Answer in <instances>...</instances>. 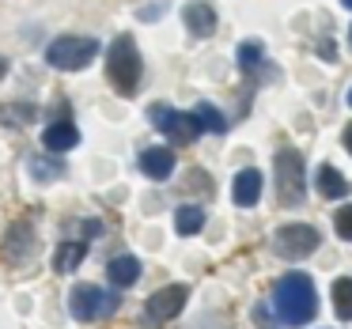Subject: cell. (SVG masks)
I'll return each mask as SVG.
<instances>
[{
    "mask_svg": "<svg viewBox=\"0 0 352 329\" xmlns=\"http://www.w3.org/2000/svg\"><path fill=\"white\" fill-rule=\"evenodd\" d=\"M276 197H280V205H299L303 201V155L296 148L276 152Z\"/></svg>",
    "mask_w": 352,
    "mask_h": 329,
    "instance_id": "obj_4",
    "label": "cell"
},
{
    "mask_svg": "<svg viewBox=\"0 0 352 329\" xmlns=\"http://www.w3.org/2000/svg\"><path fill=\"white\" fill-rule=\"evenodd\" d=\"M4 72H8V61H4V57H0V80H4Z\"/></svg>",
    "mask_w": 352,
    "mask_h": 329,
    "instance_id": "obj_23",
    "label": "cell"
},
{
    "mask_svg": "<svg viewBox=\"0 0 352 329\" xmlns=\"http://www.w3.org/2000/svg\"><path fill=\"white\" fill-rule=\"evenodd\" d=\"M99 57V42L95 38H80V34H61L57 42H50L46 61L61 72H80Z\"/></svg>",
    "mask_w": 352,
    "mask_h": 329,
    "instance_id": "obj_3",
    "label": "cell"
},
{
    "mask_svg": "<svg viewBox=\"0 0 352 329\" xmlns=\"http://www.w3.org/2000/svg\"><path fill=\"white\" fill-rule=\"evenodd\" d=\"M349 106H352V91H349Z\"/></svg>",
    "mask_w": 352,
    "mask_h": 329,
    "instance_id": "obj_25",
    "label": "cell"
},
{
    "mask_svg": "<svg viewBox=\"0 0 352 329\" xmlns=\"http://www.w3.org/2000/svg\"><path fill=\"white\" fill-rule=\"evenodd\" d=\"M333 227H337V235H341V238H349V242H352V205H344L341 212L333 216Z\"/></svg>",
    "mask_w": 352,
    "mask_h": 329,
    "instance_id": "obj_19",
    "label": "cell"
},
{
    "mask_svg": "<svg viewBox=\"0 0 352 329\" xmlns=\"http://www.w3.org/2000/svg\"><path fill=\"white\" fill-rule=\"evenodd\" d=\"M201 223H205V212H201L197 205H182V208H178V216H175L178 235H197Z\"/></svg>",
    "mask_w": 352,
    "mask_h": 329,
    "instance_id": "obj_18",
    "label": "cell"
},
{
    "mask_svg": "<svg viewBox=\"0 0 352 329\" xmlns=\"http://www.w3.org/2000/svg\"><path fill=\"white\" fill-rule=\"evenodd\" d=\"M314 185H318L322 197H344V193H349V182H344L341 170H333V167H318Z\"/></svg>",
    "mask_w": 352,
    "mask_h": 329,
    "instance_id": "obj_14",
    "label": "cell"
},
{
    "mask_svg": "<svg viewBox=\"0 0 352 329\" xmlns=\"http://www.w3.org/2000/svg\"><path fill=\"white\" fill-rule=\"evenodd\" d=\"M231 197H235V205H243V208L258 205V197H261V170H254V167L239 170L235 185H231Z\"/></svg>",
    "mask_w": 352,
    "mask_h": 329,
    "instance_id": "obj_10",
    "label": "cell"
},
{
    "mask_svg": "<svg viewBox=\"0 0 352 329\" xmlns=\"http://www.w3.org/2000/svg\"><path fill=\"white\" fill-rule=\"evenodd\" d=\"M322 57H326V61H333V57H337V49H333V42H326V46H322Z\"/></svg>",
    "mask_w": 352,
    "mask_h": 329,
    "instance_id": "obj_21",
    "label": "cell"
},
{
    "mask_svg": "<svg viewBox=\"0 0 352 329\" xmlns=\"http://www.w3.org/2000/svg\"><path fill=\"white\" fill-rule=\"evenodd\" d=\"M186 299H190V288H186V284H167V288H160L152 299H148L144 310H148L152 321H167L186 306Z\"/></svg>",
    "mask_w": 352,
    "mask_h": 329,
    "instance_id": "obj_8",
    "label": "cell"
},
{
    "mask_svg": "<svg viewBox=\"0 0 352 329\" xmlns=\"http://www.w3.org/2000/svg\"><path fill=\"white\" fill-rule=\"evenodd\" d=\"M341 4H344V8H352V0H341Z\"/></svg>",
    "mask_w": 352,
    "mask_h": 329,
    "instance_id": "obj_24",
    "label": "cell"
},
{
    "mask_svg": "<svg viewBox=\"0 0 352 329\" xmlns=\"http://www.w3.org/2000/svg\"><path fill=\"white\" fill-rule=\"evenodd\" d=\"M140 170H144L148 178H155V182H163V178L175 174V152H170V148H148V152L140 155Z\"/></svg>",
    "mask_w": 352,
    "mask_h": 329,
    "instance_id": "obj_11",
    "label": "cell"
},
{
    "mask_svg": "<svg viewBox=\"0 0 352 329\" xmlns=\"http://www.w3.org/2000/svg\"><path fill=\"white\" fill-rule=\"evenodd\" d=\"M69 310H72V318H80V321H99V318H107V314L118 310V295L95 288V284H80L69 295Z\"/></svg>",
    "mask_w": 352,
    "mask_h": 329,
    "instance_id": "obj_5",
    "label": "cell"
},
{
    "mask_svg": "<svg viewBox=\"0 0 352 329\" xmlns=\"http://www.w3.org/2000/svg\"><path fill=\"white\" fill-rule=\"evenodd\" d=\"M344 148H349V152H352V125H349V129H344Z\"/></svg>",
    "mask_w": 352,
    "mask_h": 329,
    "instance_id": "obj_22",
    "label": "cell"
},
{
    "mask_svg": "<svg viewBox=\"0 0 352 329\" xmlns=\"http://www.w3.org/2000/svg\"><path fill=\"white\" fill-rule=\"evenodd\" d=\"M42 144H46L50 152H72V148L80 144V133H76V125H69V122H54L42 133Z\"/></svg>",
    "mask_w": 352,
    "mask_h": 329,
    "instance_id": "obj_12",
    "label": "cell"
},
{
    "mask_svg": "<svg viewBox=\"0 0 352 329\" xmlns=\"http://www.w3.org/2000/svg\"><path fill=\"white\" fill-rule=\"evenodd\" d=\"M182 19H186V27H190V34H197V38H208V34L216 31V12H212V4H205V0L186 4Z\"/></svg>",
    "mask_w": 352,
    "mask_h": 329,
    "instance_id": "obj_9",
    "label": "cell"
},
{
    "mask_svg": "<svg viewBox=\"0 0 352 329\" xmlns=\"http://www.w3.org/2000/svg\"><path fill=\"white\" fill-rule=\"evenodd\" d=\"M258 57H261L258 42H243V46H239V65H243V69H254V65H258Z\"/></svg>",
    "mask_w": 352,
    "mask_h": 329,
    "instance_id": "obj_20",
    "label": "cell"
},
{
    "mask_svg": "<svg viewBox=\"0 0 352 329\" xmlns=\"http://www.w3.org/2000/svg\"><path fill=\"white\" fill-rule=\"evenodd\" d=\"M107 80L114 84L118 95H137L140 87V54H137V42L129 34H118L114 46L107 54Z\"/></svg>",
    "mask_w": 352,
    "mask_h": 329,
    "instance_id": "obj_2",
    "label": "cell"
},
{
    "mask_svg": "<svg viewBox=\"0 0 352 329\" xmlns=\"http://www.w3.org/2000/svg\"><path fill=\"white\" fill-rule=\"evenodd\" d=\"M273 306L280 314V321L288 326H307L318 310V295H314V284L307 273H284L273 288Z\"/></svg>",
    "mask_w": 352,
    "mask_h": 329,
    "instance_id": "obj_1",
    "label": "cell"
},
{
    "mask_svg": "<svg viewBox=\"0 0 352 329\" xmlns=\"http://www.w3.org/2000/svg\"><path fill=\"white\" fill-rule=\"evenodd\" d=\"M333 310L341 321H352V276L333 280Z\"/></svg>",
    "mask_w": 352,
    "mask_h": 329,
    "instance_id": "obj_16",
    "label": "cell"
},
{
    "mask_svg": "<svg viewBox=\"0 0 352 329\" xmlns=\"http://www.w3.org/2000/svg\"><path fill=\"white\" fill-rule=\"evenodd\" d=\"M148 117H152V125L160 133H167L175 144H190L193 137H197V122H193V114H178V110L163 106V102H155L152 110H148Z\"/></svg>",
    "mask_w": 352,
    "mask_h": 329,
    "instance_id": "obj_7",
    "label": "cell"
},
{
    "mask_svg": "<svg viewBox=\"0 0 352 329\" xmlns=\"http://www.w3.org/2000/svg\"><path fill=\"white\" fill-rule=\"evenodd\" d=\"M84 253H87V246L84 242H65V246H57V253H54V269L57 273H72V269L84 261Z\"/></svg>",
    "mask_w": 352,
    "mask_h": 329,
    "instance_id": "obj_15",
    "label": "cell"
},
{
    "mask_svg": "<svg viewBox=\"0 0 352 329\" xmlns=\"http://www.w3.org/2000/svg\"><path fill=\"white\" fill-rule=\"evenodd\" d=\"M193 122H197V129H201V133H223V129H228L223 114L212 106V102H201V106L193 110Z\"/></svg>",
    "mask_w": 352,
    "mask_h": 329,
    "instance_id": "obj_17",
    "label": "cell"
},
{
    "mask_svg": "<svg viewBox=\"0 0 352 329\" xmlns=\"http://www.w3.org/2000/svg\"><path fill=\"white\" fill-rule=\"evenodd\" d=\"M107 276H110L114 288H129V284H137V276H140V261L133 258V253H122V258H114L107 265Z\"/></svg>",
    "mask_w": 352,
    "mask_h": 329,
    "instance_id": "obj_13",
    "label": "cell"
},
{
    "mask_svg": "<svg viewBox=\"0 0 352 329\" xmlns=\"http://www.w3.org/2000/svg\"><path fill=\"white\" fill-rule=\"evenodd\" d=\"M273 246H276L280 258L299 261V258H307V253L318 250V231L307 227V223H284V227L273 235Z\"/></svg>",
    "mask_w": 352,
    "mask_h": 329,
    "instance_id": "obj_6",
    "label": "cell"
}]
</instances>
